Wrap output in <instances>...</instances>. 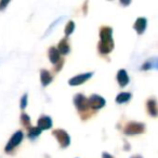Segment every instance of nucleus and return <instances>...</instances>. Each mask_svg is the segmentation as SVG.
I'll return each instance as SVG.
<instances>
[{
    "instance_id": "nucleus-17",
    "label": "nucleus",
    "mask_w": 158,
    "mask_h": 158,
    "mask_svg": "<svg viewBox=\"0 0 158 158\" xmlns=\"http://www.w3.org/2000/svg\"><path fill=\"white\" fill-rule=\"evenodd\" d=\"M41 133V130L38 127H29L28 129V138L31 139V140H35L38 135H40Z\"/></svg>"
},
{
    "instance_id": "nucleus-22",
    "label": "nucleus",
    "mask_w": 158,
    "mask_h": 158,
    "mask_svg": "<svg viewBox=\"0 0 158 158\" xmlns=\"http://www.w3.org/2000/svg\"><path fill=\"white\" fill-rule=\"evenodd\" d=\"M102 158H113V156L110 155V154L106 153V152H103V154H102Z\"/></svg>"
},
{
    "instance_id": "nucleus-1",
    "label": "nucleus",
    "mask_w": 158,
    "mask_h": 158,
    "mask_svg": "<svg viewBox=\"0 0 158 158\" xmlns=\"http://www.w3.org/2000/svg\"><path fill=\"white\" fill-rule=\"evenodd\" d=\"M99 51L101 54H108L114 49V40H113V29L108 26H104L100 29Z\"/></svg>"
},
{
    "instance_id": "nucleus-12",
    "label": "nucleus",
    "mask_w": 158,
    "mask_h": 158,
    "mask_svg": "<svg viewBox=\"0 0 158 158\" xmlns=\"http://www.w3.org/2000/svg\"><path fill=\"white\" fill-rule=\"evenodd\" d=\"M49 60L52 64H57L60 61H61V54L59 53L57 49L55 47H50L49 48Z\"/></svg>"
},
{
    "instance_id": "nucleus-14",
    "label": "nucleus",
    "mask_w": 158,
    "mask_h": 158,
    "mask_svg": "<svg viewBox=\"0 0 158 158\" xmlns=\"http://www.w3.org/2000/svg\"><path fill=\"white\" fill-rule=\"evenodd\" d=\"M147 110H148V114L153 117L157 116V102L155 99H149L147 101Z\"/></svg>"
},
{
    "instance_id": "nucleus-4",
    "label": "nucleus",
    "mask_w": 158,
    "mask_h": 158,
    "mask_svg": "<svg viewBox=\"0 0 158 158\" xmlns=\"http://www.w3.org/2000/svg\"><path fill=\"white\" fill-rule=\"evenodd\" d=\"M74 103H75V106L77 107V110H79V114L88 112V110H89L88 99H87L84 94H80V93L76 94V97L74 98Z\"/></svg>"
},
{
    "instance_id": "nucleus-16",
    "label": "nucleus",
    "mask_w": 158,
    "mask_h": 158,
    "mask_svg": "<svg viewBox=\"0 0 158 158\" xmlns=\"http://www.w3.org/2000/svg\"><path fill=\"white\" fill-rule=\"evenodd\" d=\"M131 97H132V94L130 92H121L116 97V102L118 104L127 103L128 101H130Z\"/></svg>"
},
{
    "instance_id": "nucleus-8",
    "label": "nucleus",
    "mask_w": 158,
    "mask_h": 158,
    "mask_svg": "<svg viewBox=\"0 0 158 158\" xmlns=\"http://www.w3.org/2000/svg\"><path fill=\"white\" fill-rule=\"evenodd\" d=\"M117 82H118V85L121 87V88H123V87H126L128 84H129L130 79H129V76H128L127 72H126L125 69H119L118 73H117Z\"/></svg>"
},
{
    "instance_id": "nucleus-6",
    "label": "nucleus",
    "mask_w": 158,
    "mask_h": 158,
    "mask_svg": "<svg viewBox=\"0 0 158 158\" xmlns=\"http://www.w3.org/2000/svg\"><path fill=\"white\" fill-rule=\"evenodd\" d=\"M105 104H106V101L101 95L93 94L88 99L89 108H91V110H100V108L104 107Z\"/></svg>"
},
{
    "instance_id": "nucleus-9",
    "label": "nucleus",
    "mask_w": 158,
    "mask_h": 158,
    "mask_svg": "<svg viewBox=\"0 0 158 158\" xmlns=\"http://www.w3.org/2000/svg\"><path fill=\"white\" fill-rule=\"evenodd\" d=\"M51 127H52V119H51V117L44 115V116H41L38 119V128H39L41 131L42 130L50 129Z\"/></svg>"
},
{
    "instance_id": "nucleus-10",
    "label": "nucleus",
    "mask_w": 158,
    "mask_h": 158,
    "mask_svg": "<svg viewBox=\"0 0 158 158\" xmlns=\"http://www.w3.org/2000/svg\"><path fill=\"white\" fill-rule=\"evenodd\" d=\"M146 26H147V20L145 18H139L138 20L135 21L133 25V28L136 31V33L139 35H142L143 33L145 31L146 29Z\"/></svg>"
},
{
    "instance_id": "nucleus-20",
    "label": "nucleus",
    "mask_w": 158,
    "mask_h": 158,
    "mask_svg": "<svg viewBox=\"0 0 158 158\" xmlns=\"http://www.w3.org/2000/svg\"><path fill=\"white\" fill-rule=\"evenodd\" d=\"M20 104H21V108L22 110H25L26 108V106H27V104H28V95L27 94H24L22 97V99H21V101H20Z\"/></svg>"
},
{
    "instance_id": "nucleus-5",
    "label": "nucleus",
    "mask_w": 158,
    "mask_h": 158,
    "mask_svg": "<svg viewBox=\"0 0 158 158\" xmlns=\"http://www.w3.org/2000/svg\"><path fill=\"white\" fill-rule=\"evenodd\" d=\"M23 138H24V133H23V132L21 131V130L16 131L15 133H14L13 135L11 136V139L9 140L8 144L6 145L5 151L7 152V153H10V152H11L12 149L15 148V147L18 146V145L20 144L21 142H22V141H23Z\"/></svg>"
},
{
    "instance_id": "nucleus-21",
    "label": "nucleus",
    "mask_w": 158,
    "mask_h": 158,
    "mask_svg": "<svg viewBox=\"0 0 158 158\" xmlns=\"http://www.w3.org/2000/svg\"><path fill=\"white\" fill-rule=\"evenodd\" d=\"M8 5H9V1H8V0H6V1H0V11H1V10H5V8L7 7Z\"/></svg>"
},
{
    "instance_id": "nucleus-18",
    "label": "nucleus",
    "mask_w": 158,
    "mask_h": 158,
    "mask_svg": "<svg viewBox=\"0 0 158 158\" xmlns=\"http://www.w3.org/2000/svg\"><path fill=\"white\" fill-rule=\"evenodd\" d=\"M74 29H75V22H74V21H69V22L67 23V25H66V27H65L66 37H68L69 35H72L73 31H74Z\"/></svg>"
},
{
    "instance_id": "nucleus-15",
    "label": "nucleus",
    "mask_w": 158,
    "mask_h": 158,
    "mask_svg": "<svg viewBox=\"0 0 158 158\" xmlns=\"http://www.w3.org/2000/svg\"><path fill=\"white\" fill-rule=\"evenodd\" d=\"M141 68H142V70L157 69V57H152V59L147 60Z\"/></svg>"
},
{
    "instance_id": "nucleus-11",
    "label": "nucleus",
    "mask_w": 158,
    "mask_h": 158,
    "mask_svg": "<svg viewBox=\"0 0 158 158\" xmlns=\"http://www.w3.org/2000/svg\"><path fill=\"white\" fill-rule=\"evenodd\" d=\"M53 77L52 75L50 74V72L47 69H41L40 72V81H41V85L44 87H47L52 82Z\"/></svg>"
},
{
    "instance_id": "nucleus-23",
    "label": "nucleus",
    "mask_w": 158,
    "mask_h": 158,
    "mask_svg": "<svg viewBox=\"0 0 158 158\" xmlns=\"http://www.w3.org/2000/svg\"><path fill=\"white\" fill-rule=\"evenodd\" d=\"M120 3H121V5H129L130 1H126V2H125V1H120Z\"/></svg>"
},
{
    "instance_id": "nucleus-3",
    "label": "nucleus",
    "mask_w": 158,
    "mask_h": 158,
    "mask_svg": "<svg viewBox=\"0 0 158 158\" xmlns=\"http://www.w3.org/2000/svg\"><path fill=\"white\" fill-rule=\"evenodd\" d=\"M126 134L128 135H134V134H140L145 131V125L141 123H135V121H131L123 129Z\"/></svg>"
},
{
    "instance_id": "nucleus-7",
    "label": "nucleus",
    "mask_w": 158,
    "mask_h": 158,
    "mask_svg": "<svg viewBox=\"0 0 158 158\" xmlns=\"http://www.w3.org/2000/svg\"><path fill=\"white\" fill-rule=\"evenodd\" d=\"M93 76V73H85V74H80V75H77V76L73 77L68 80V85L69 86H79V85H82L84 82H86L87 80L91 78Z\"/></svg>"
},
{
    "instance_id": "nucleus-13",
    "label": "nucleus",
    "mask_w": 158,
    "mask_h": 158,
    "mask_svg": "<svg viewBox=\"0 0 158 158\" xmlns=\"http://www.w3.org/2000/svg\"><path fill=\"white\" fill-rule=\"evenodd\" d=\"M57 51H59L60 54H63V55H66L69 53L70 51V47H69V44H68L67 39L64 38V39H61L60 40V44H59V47H57Z\"/></svg>"
},
{
    "instance_id": "nucleus-19",
    "label": "nucleus",
    "mask_w": 158,
    "mask_h": 158,
    "mask_svg": "<svg viewBox=\"0 0 158 158\" xmlns=\"http://www.w3.org/2000/svg\"><path fill=\"white\" fill-rule=\"evenodd\" d=\"M21 121H22L24 127H27V128L31 127V117L27 114H25V113L21 115Z\"/></svg>"
},
{
    "instance_id": "nucleus-2",
    "label": "nucleus",
    "mask_w": 158,
    "mask_h": 158,
    "mask_svg": "<svg viewBox=\"0 0 158 158\" xmlns=\"http://www.w3.org/2000/svg\"><path fill=\"white\" fill-rule=\"evenodd\" d=\"M52 134L56 138L57 142L60 143L62 148H66L70 144V136L65 130L63 129H55L52 131Z\"/></svg>"
},
{
    "instance_id": "nucleus-24",
    "label": "nucleus",
    "mask_w": 158,
    "mask_h": 158,
    "mask_svg": "<svg viewBox=\"0 0 158 158\" xmlns=\"http://www.w3.org/2000/svg\"><path fill=\"white\" fill-rule=\"evenodd\" d=\"M131 158H143L142 156H140V155H135V156H132Z\"/></svg>"
}]
</instances>
